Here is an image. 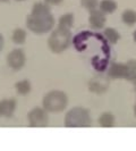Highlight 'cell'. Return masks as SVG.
Masks as SVG:
<instances>
[{
	"mask_svg": "<svg viewBox=\"0 0 136 151\" xmlns=\"http://www.w3.org/2000/svg\"><path fill=\"white\" fill-rule=\"evenodd\" d=\"M26 63V56L22 49H14L7 56L8 66L13 70H21Z\"/></svg>",
	"mask_w": 136,
	"mask_h": 151,
	"instance_id": "cell-6",
	"label": "cell"
},
{
	"mask_svg": "<svg viewBox=\"0 0 136 151\" xmlns=\"http://www.w3.org/2000/svg\"><path fill=\"white\" fill-rule=\"evenodd\" d=\"M109 88V80L105 76H95L89 83V89L93 93H103Z\"/></svg>",
	"mask_w": 136,
	"mask_h": 151,
	"instance_id": "cell-7",
	"label": "cell"
},
{
	"mask_svg": "<svg viewBox=\"0 0 136 151\" xmlns=\"http://www.w3.org/2000/svg\"><path fill=\"white\" fill-rule=\"evenodd\" d=\"M108 76L113 80H121L126 77V65L121 63H112L108 68Z\"/></svg>",
	"mask_w": 136,
	"mask_h": 151,
	"instance_id": "cell-10",
	"label": "cell"
},
{
	"mask_svg": "<svg viewBox=\"0 0 136 151\" xmlns=\"http://www.w3.org/2000/svg\"><path fill=\"white\" fill-rule=\"evenodd\" d=\"M54 18L49 5L45 2H37L27 16L26 26L35 34H45L52 30Z\"/></svg>",
	"mask_w": 136,
	"mask_h": 151,
	"instance_id": "cell-1",
	"label": "cell"
},
{
	"mask_svg": "<svg viewBox=\"0 0 136 151\" xmlns=\"http://www.w3.org/2000/svg\"><path fill=\"white\" fill-rule=\"evenodd\" d=\"M64 123L66 127H89L92 124V118L87 109L75 107L66 114Z\"/></svg>",
	"mask_w": 136,
	"mask_h": 151,
	"instance_id": "cell-2",
	"label": "cell"
},
{
	"mask_svg": "<svg viewBox=\"0 0 136 151\" xmlns=\"http://www.w3.org/2000/svg\"><path fill=\"white\" fill-rule=\"evenodd\" d=\"M125 65H126V77H125V80L133 82L136 78V60L135 59H130L127 63H125Z\"/></svg>",
	"mask_w": 136,
	"mask_h": 151,
	"instance_id": "cell-16",
	"label": "cell"
},
{
	"mask_svg": "<svg viewBox=\"0 0 136 151\" xmlns=\"http://www.w3.org/2000/svg\"><path fill=\"white\" fill-rule=\"evenodd\" d=\"M103 35H105V38L107 39V41H108L109 43H111V45L118 43V41L120 40V34H119V32L116 30V29H113V27H107V29H105Z\"/></svg>",
	"mask_w": 136,
	"mask_h": 151,
	"instance_id": "cell-13",
	"label": "cell"
},
{
	"mask_svg": "<svg viewBox=\"0 0 136 151\" xmlns=\"http://www.w3.org/2000/svg\"><path fill=\"white\" fill-rule=\"evenodd\" d=\"M15 89L17 91L18 94L21 96H26L29 94L32 90V84L29 80H22V81H18L15 84Z\"/></svg>",
	"mask_w": 136,
	"mask_h": 151,
	"instance_id": "cell-14",
	"label": "cell"
},
{
	"mask_svg": "<svg viewBox=\"0 0 136 151\" xmlns=\"http://www.w3.org/2000/svg\"><path fill=\"white\" fill-rule=\"evenodd\" d=\"M16 101L14 99H5L0 101V117L10 118L16 110Z\"/></svg>",
	"mask_w": 136,
	"mask_h": 151,
	"instance_id": "cell-9",
	"label": "cell"
},
{
	"mask_svg": "<svg viewBox=\"0 0 136 151\" xmlns=\"http://www.w3.org/2000/svg\"><path fill=\"white\" fill-rule=\"evenodd\" d=\"M16 1H25V0H16Z\"/></svg>",
	"mask_w": 136,
	"mask_h": 151,
	"instance_id": "cell-26",
	"label": "cell"
},
{
	"mask_svg": "<svg viewBox=\"0 0 136 151\" xmlns=\"http://www.w3.org/2000/svg\"><path fill=\"white\" fill-rule=\"evenodd\" d=\"M99 0H81V6L89 10V12H92V10H95L99 8Z\"/></svg>",
	"mask_w": 136,
	"mask_h": 151,
	"instance_id": "cell-19",
	"label": "cell"
},
{
	"mask_svg": "<svg viewBox=\"0 0 136 151\" xmlns=\"http://www.w3.org/2000/svg\"><path fill=\"white\" fill-rule=\"evenodd\" d=\"M134 115H135V117H136V104H135V106H134Z\"/></svg>",
	"mask_w": 136,
	"mask_h": 151,
	"instance_id": "cell-24",
	"label": "cell"
},
{
	"mask_svg": "<svg viewBox=\"0 0 136 151\" xmlns=\"http://www.w3.org/2000/svg\"><path fill=\"white\" fill-rule=\"evenodd\" d=\"M26 37H27L26 31L23 30V29H16L13 32L11 39H13L14 43H16V45H23L26 41Z\"/></svg>",
	"mask_w": 136,
	"mask_h": 151,
	"instance_id": "cell-18",
	"label": "cell"
},
{
	"mask_svg": "<svg viewBox=\"0 0 136 151\" xmlns=\"http://www.w3.org/2000/svg\"><path fill=\"white\" fill-rule=\"evenodd\" d=\"M44 2L47 5H59L60 2H62V0H44Z\"/></svg>",
	"mask_w": 136,
	"mask_h": 151,
	"instance_id": "cell-20",
	"label": "cell"
},
{
	"mask_svg": "<svg viewBox=\"0 0 136 151\" xmlns=\"http://www.w3.org/2000/svg\"><path fill=\"white\" fill-rule=\"evenodd\" d=\"M74 25V15L72 13H67L65 15H62L59 18V23H58V27L61 29H66V30H70Z\"/></svg>",
	"mask_w": 136,
	"mask_h": 151,
	"instance_id": "cell-15",
	"label": "cell"
},
{
	"mask_svg": "<svg viewBox=\"0 0 136 151\" xmlns=\"http://www.w3.org/2000/svg\"><path fill=\"white\" fill-rule=\"evenodd\" d=\"M4 45H5V40H4V37H2V34L0 33V52H1L2 48H4Z\"/></svg>",
	"mask_w": 136,
	"mask_h": 151,
	"instance_id": "cell-21",
	"label": "cell"
},
{
	"mask_svg": "<svg viewBox=\"0 0 136 151\" xmlns=\"http://www.w3.org/2000/svg\"><path fill=\"white\" fill-rule=\"evenodd\" d=\"M29 125L31 127H47L49 125V115L44 108H33L27 114Z\"/></svg>",
	"mask_w": 136,
	"mask_h": 151,
	"instance_id": "cell-5",
	"label": "cell"
},
{
	"mask_svg": "<svg viewBox=\"0 0 136 151\" xmlns=\"http://www.w3.org/2000/svg\"><path fill=\"white\" fill-rule=\"evenodd\" d=\"M107 22L106 14L102 13L100 9H95L90 12V16H89V23L90 26L94 30H101L103 29L105 24Z\"/></svg>",
	"mask_w": 136,
	"mask_h": 151,
	"instance_id": "cell-8",
	"label": "cell"
},
{
	"mask_svg": "<svg viewBox=\"0 0 136 151\" xmlns=\"http://www.w3.org/2000/svg\"><path fill=\"white\" fill-rule=\"evenodd\" d=\"M121 21L128 26H133L136 24V12L133 9H126L121 14Z\"/></svg>",
	"mask_w": 136,
	"mask_h": 151,
	"instance_id": "cell-17",
	"label": "cell"
},
{
	"mask_svg": "<svg viewBox=\"0 0 136 151\" xmlns=\"http://www.w3.org/2000/svg\"><path fill=\"white\" fill-rule=\"evenodd\" d=\"M115 116L113 114L109 113V111H106V113L101 114V116L99 117V125L101 127H106V129H109V127H113L115 126Z\"/></svg>",
	"mask_w": 136,
	"mask_h": 151,
	"instance_id": "cell-12",
	"label": "cell"
},
{
	"mask_svg": "<svg viewBox=\"0 0 136 151\" xmlns=\"http://www.w3.org/2000/svg\"><path fill=\"white\" fill-rule=\"evenodd\" d=\"M8 0H0V2H7Z\"/></svg>",
	"mask_w": 136,
	"mask_h": 151,
	"instance_id": "cell-25",
	"label": "cell"
},
{
	"mask_svg": "<svg viewBox=\"0 0 136 151\" xmlns=\"http://www.w3.org/2000/svg\"><path fill=\"white\" fill-rule=\"evenodd\" d=\"M68 105V98L65 92L53 90L48 92L43 98L42 106L48 113H60Z\"/></svg>",
	"mask_w": 136,
	"mask_h": 151,
	"instance_id": "cell-4",
	"label": "cell"
},
{
	"mask_svg": "<svg viewBox=\"0 0 136 151\" xmlns=\"http://www.w3.org/2000/svg\"><path fill=\"white\" fill-rule=\"evenodd\" d=\"M72 42L70 30L57 27L48 39V45L54 53H61L67 49Z\"/></svg>",
	"mask_w": 136,
	"mask_h": 151,
	"instance_id": "cell-3",
	"label": "cell"
},
{
	"mask_svg": "<svg viewBox=\"0 0 136 151\" xmlns=\"http://www.w3.org/2000/svg\"><path fill=\"white\" fill-rule=\"evenodd\" d=\"M133 83H134V89H135V93H136V78L133 81Z\"/></svg>",
	"mask_w": 136,
	"mask_h": 151,
	"instance_id": "cell-23",
	"label": "cell"
},
{
	"mask_svg": "<svg viewBox=\"0 0 136 151\" xmlns=\"http://www.w3.org/2000/svg\"><path fill=\"white\" fill-rule=\"evenodd\" d=\"M133 39H134V41H135V43H136V30L134 31V33H133Z\"/></svg>",
	"mask_w": 136,
	"mask_h": 151,
	"instance_id": "cell-22",
	"label": "cell"
},
{
	"mask_svg": "<svg viewBox=\"0 0 136 151\" xmlns=\"http://www.w3.org/2000/svg\"><path fill=\"white\" fill-rule=\"evenodd\" d=\"M118 4L115 0H101L99 2V9L105 14H112L117 10Z\"/></svg>",
	"mask_w": 136,
	"mask_h": 151,
	"instance_id": "cell-11",
	"label": "cell"
}]
</instances>
